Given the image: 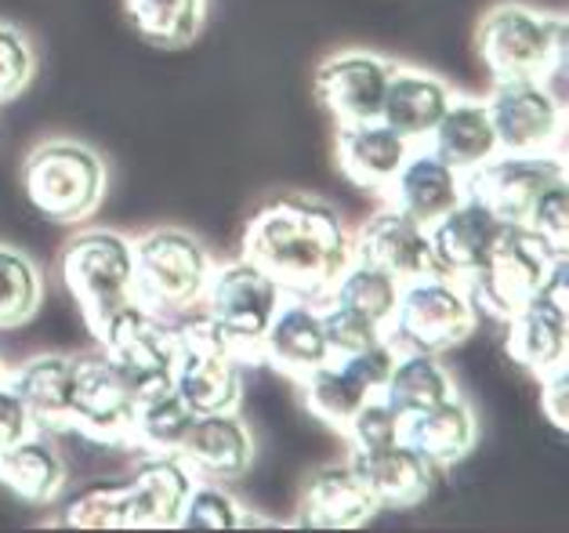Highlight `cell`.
Returning a JSON list of instances; mask_svg holds the SVG:
<instances>
[{
  "label": "cell",
  "instance_id": "1",
  "mask_svg": "<svg viewBox=\"0 0 569 533\" xmlns=\"http://www.w3.org/2000/svg\"><path fill=\"white\" fill-rule=\"evenodd\" d=\"M240 258L266 269L287 298L327 302L330 287L356 258L352 226L316 193H280L247 218Z\"/></svg>",
  "mask_w": 569,
  "mask_h": 533
},
{
  "label": "cell",
  "instance_id": "2",
  "mask_svg": "<svg viewBox=\"0 0 569 533\" xmlns=\"http://www.w3.org/2000/svg\"><path fill=\"white\" fill-rule=\"evenodd\" d=\"M476 48L490 80H551L566 66L569 26L559 11L505 0L479 19Z\"/></svg>",
  "mask_w": 569,
  "mask_h": 533
},
{
  "label": "cell",
  "instance_id": "3",
  "mask_svg": "<svg viewBox=\"0 0 569 533\" xmlns=\"http://www.w3.org/2000/svg\"><path fill=\"white\" fill-rule=\"evenodd\" d=\"M22 189L48 221L84 226L106 200L109 164L80 138H44L26 152Z\"/></svg>",
  "mask_w": 569,
  "mask_h": 533
},
{
  "label": "cell",
  "instance_id": "4",
  "mask_svg": "<svg viewBox=\"0 0 569 533\" xmlns=\"http://www.w3.org/2000/svg\"><path fill=\"white\" fill-rule=\"evenodd\" d=\"M134 244V302L149 313L182 319L197 313L207 290V279L214 273V255L200 236L178 226H157L142 236H131Z\"/></svg>",
  "mask_w": 569,
  "mask_h": 533
},
{
  "label": "cell",
  "instance_id": "5",
  "mask_svg": "<svg viewBox=\"0 0 569 533\" xmlns=\"http://www.w3.org/2000/svg\"><path fill=\"white\" fill-rule=\"evenodd\" d=\"M59 279L84 316V327H102L134 302V244L106 226H80L59 250Z\"/></svg>",
  "mask_w": 569,
  "mask_h": 533
},
{
  "label": "cell",
  "instance_id": "6",
  "mask_svg": "<svg viewBox=\"0 0 569 533\" xmlns=\"http://www.w3.org/2000/svg\"><path fill=\"white\" fill-rule=\"evenodd\" d=\"M566 255L569 247L540 236L526 221H508L493 255L486 258V265L476 276L465 279V290L479 316H490L497 324H505L522 305H530L537 298L551 265Z\"/></svg>",
  "mask_w": 569,
  "mask_h": 533
},
{
  "label": "cell",
  "instance_id": "7",
  "mask_svg": "<svg viewBox=\"0 0 569 533\" xmlns=\"http://www.w3.org/2000/svg\"><path fill=\"white\" fill-rule=\"evenodd\" d=\"M251 367L211 319L189 313L174 319V392L197 414L240 411L243 371Z\"/></svg>",
  "mask_w": 569,
  "mask_h": 533
},
{
  "label": "cell",
  "instance_id": "8",
  "mask_svg": "<svg viewBox=\"0 0 569 533\" xmlns=\"http://www.w3.org/2000/svg\"><path fill=\"white\" fill-rule=\"evenodd\" d=\"M476 327H479V313L471 305L465 284L436 273L402 284L388 338L402 353L447 356L453 348H461L476 334Z\"/></svg>",
  "mask_w": 569,
  "mask_h": 533
},
{
  "label": "cell",
  "instance_id": "9",
  "mask_svg": "<svg viewBox=\"0 0 569 533\" xmlns=\"http://www.w3.org/2000/svg\"><path fill=\"white\" fill-rule=\"evenodd\" d=\"M283 298V287L266 269L236 255L229 261H214V273L207 279L197 313L211 319L247 363H258L261 338H266Z\"/></svg>",
  "mask_w": 569,
  "mask_h": 533
},
{
  "label": "cell",
  "instance_id": "10",
  "mask_svg": "<svg viewBox=\"0 0 569 533\" xmlns=\"http://www.w3.org/2000/svg\"><path fill=\"white\" fill-rule=\"evenodd\" d=\"M486 109L501 152L548 157L566 149V106L548 80H493Z\"/></svg>",
  "mask_w": 569,
  "mask_h": 533
},
{
  "label": "cell",
  "instance_id": "11",
  "mask_svg": "<svg viewBox=\"0 0 569 533\" xmlns=\"http://www.w3.org/2000/svg\"><path fill=\"white\" fill-rule=\"evenodd\" d=\"M99 348L134 382L138 396L171 388L174 382V319L128 302L91 330Z\"/></svg>",
  "mask_w": 569,
  "mask_h": 533
},
{
  "label": "cell",
  "instance_id": "12",
  "mask_svg": "<svg viewBox=\"0 0 569 533\" xmlns=\"http://www.w3.org/2000/svg\"><path fill=\"white\" fill-rule=\"evenodd\" d=\"M73 374V432H80L91 443L106 446H128L134 411H138V388L102 348L80 353Z\"/></svg>",
  "mask_w": 569,
  "mask_h": 533
},
{
  "label": "cell",
  "instance_id": "13",
  "mask_svg": "<svg viewBox=\"0 0 569 533\" xmlns=\"http://www.w3.org/2000/svg\"><path fill=\"white\" fill-rule=\"evenodd\" d=\"M396 66L399 62L367 48L335 51L316 66L312 95H316V102L335 117V124L381 120L385 91H388V80L396 73Z\"/></svg>",
  "mask_w": 569,
  "mask_h": 533
},
{
  "label": "cell",
  "instance_id": "14",
  "mask_svg": "<svg viewBox=\"0 0 569 533\" xmlns=\"http://www.w3.org/2000/svg\"><path fill=\"white\" fill-rule=\"evenodd\" d=\"M555 181H569L566 152H548V157H511L497 152L493 160L479 164L465 175V196L479 200L493 210L501 221H526L533 200Z\"/></svg>",
  "mask_w": 569,
  "mask_h": 533
},
{
  "label": "cell",
  "instance_id": "15",
  "mask_svg": "<svg viewBox=\"0 0 569 533\" xmlns=\"http://www.w3.org/2000/svg\"><path fill=\"white\" fill-rule=\"evenodd\" d=\"M352 250H356V258L378 265L388 276H396L399 284L439 273L432 240H428V226L399 215V210L388 204H381V210H373L363 226L352 229Z\"/></svg>",
  "mask_w": 569,
  "mask_h": 533
},
{
  "label": "cell",
  "instance_id": "16",
  "mask_svg": "<svg viewBox=\"0 0 569 533\" xmlns=\"http://www.w3.org/2000/svg\"><path fill=\"white\" fill-rule=\"evenodd\" d=\"M178 457L192 468L197 480L240 483L254 468L258 443L251 425L240 417V411H214V414H197L189 436L178 446Z\"/></svg>",
  "mask_w": 569,
  "mask_h": 533
},
{
  "label": "cell",
  "instance_id": "17",
  "mask_svg": "<svg viewBox=\"0 0 569 533\" xmlns=\"http://www.w3.org/2000/svg\"><path fill=\"white\" fill-rule=\"evenodd\" d=\"M197 475L178 454H142L123 483L128 530H178Z\"/></svg>",
  "mask_w": 569,
  "mask_h": 533
},
{
  "label": "cell",
  "instance_id": "18",
  "mask_svg": "<svg viewBox=\"0 0 569 533\" xmlns=\"http://www.w3.org/2000/svg\"><path fill=\"white\" fill-rule=\"evenodd\" d=\"M378 501L370 497L367 483L349 465V457L338 465L316 468L305 480L295 509V526L305 530H363L378 515Z\"/></svg>",
  "mask_w": 569,
  "mask_h": 533
},
{
  "label": "cell",
  "instance_id": "19",
  "mask_svg": "<svg viewBox=\"0 0 569 533\" xmlns=\"http://www.w3.org/2000/svg\"><path fill=\"white\" fill-rule=\"evenodd\" d=\"M413 149L418 146L388 128L385 120L338 124V138H335L338 171L345 181H352L363 193L385 196V189L396 181V175L410 160Z\"/></svg>",
  "mask_w": 569,
  "mask_h": 533
},
{
  "label": "cell",
  "instance_id": "20",
  "mask_svg": "<svg viewBox=\"0 0 569 533\" xmlns=\"http://www.w3.org/2000/svg\"><path fill=\"white\" fill-rule=\"evenodd\" d=\"M73 374L77 359L69 353H37L19 367L4 371V385L22 399L30 421L44 436L73 432Z\"/></svg>",
  "mask_w": 569,
  "mask_h": 533
},
{
  "label": "cell",
  "instance_id": "21",
  "mask_svg": "<svg viewBox=\"0 0 569 533\" xmlns=\"http://www.w3.org/2000/svg\"><path fill=\"white\" fill-rule=\"evenodd\" d=\"M505 226L508 221L497 218L493 210H486L479 200L465 196L450 215H442L439 221L428 226V240H432L439 276L461 279V284L476 276L486 265V258L493 255Z\"/></svg>",
  "mask_w": 569,
  "mask_h": 533
},
{
  "label": "cell",
  "instance_id": "22",
  "mask_svg": "<svg viewBox=\"0 0 569 533\" xmlns=\"http://www.w3.org/2000/svg\"><path fill=\"white\" fill-rule=\"evenodd\" d=\"M349 465L359 472V480L367 483L370 497L378 501V509H418V504L436 490L439 468L428 461L418 446H410L407 440H399L381 451H363L349 454Z\"/></svg>",
  "mask_w": 569,
  "mask_h": 533
},
{
  "label": "cell",
  "instance_id": "23",
  "mask_svg": "<svg viewBox=\"0 0 569 533\" xmlns=\"http://www.w3.org/2000/svg\"><path fill=\"white\" fill-rule=\"evenodd\" d=\"M505 356L537 382L569 367V308L537 294L530 305L505 319Z\"/></svg>",
  "mask_w": 569,
  "mask_h": 533
},
{
  "label": "cell",
  "instance_id": "24",
  "mask_svg": "<svg viewBox=\"0 0 569 533\" xmlns=\"http://www.w3.org/2000/svg\"><path fill=\"white\" fill-rule=\"evenodd\" d=\"M327 359H330V345L323 334L319 302L283 298V305L276 308L272 324L266 330V338H261L258 363H269L272 371H280L290 382H298L301 374L323 367Z\"/></svg>",
  "mask_w": 569,
  "mask_h": 533
},
{
  "label": "cell",
  "instance_id": "25",
  "mask_svg": "<svg viewBox=\"0 0 569 533\" xmlns=\"http://www.w3.org/2000/svg\"><path fill=\"white\" fill-rule=\"evenodd\" d=\"M381 200L396 207L399 215L421 221V226H432V221L450 215L465 200V175L442 157H436L428 146H418Z\"/></svg>",
  "mask_w": 569,
  "mask_h": 533
},
{
  "label": "cell",
  "instance_id": "26",
  "mask_svg": "<svg viewBox=\"0 0 569 533\" xmlns=\"http://www.w3.org/2000/svg\"><path fill=\"white\" fill-rule=\"evenodd\" d=\"M453 88L442 77L428 73V69L413 66H396L392 80H388L381 120L402 138H410L413 146H425L428 135L439 124V117L447 113V106L453 102Z\"/></svg>",
  "mask_w": 569,
  "mask_h": 533
},
{
  "label": "cell",
  "instance_id": "27",
  "mask_svg": "<svg viewBox=\"0 0 569 533\" xmlns=\"http://www.w3.org/2000/svg\"><path fill=\"white\" fill-rule=\"evenodd\" d=\"M69 483V468L62 454L48 443L44 432H30L26 440L0 451V486L11 497L33 509H51Z\"/></svg>",
  "mask_w": 569,
  "mask_h": 533
},
{
  "label": "cell",
  "instance_id": "28",
  "mask_svg": "<svg viewBox=\"0 0 569 533\" xmlns=\"http://www.w3.org/2000/svg\"><path fill=\"white\" fill-rule=\"evenodd\" d=\"M428 149L442 157L450 167H457L461 175L476 171L479 164L493 160L501 146H497L493 135V120L490 109H486V98H471V95H453V102L447 106V113L439 117V124L428 135Z\"/></svg>",
  "mask_w": 569,
  "mask_h": 533
},
{
  "label": "cell",
  "instance_id": "29",
  "mask_svg": "<svg viewBox=\"0 0 569 533\" xmlns=\"http://www.w3.org/2000/svg\"><path fill=\"white\" fill-rule=\"evenodd\" d=\"M402 440H407L410 446H418V451L442 472V468L461 465V461L476 451L479 417H476V411H471V403L461 399V392H457L453 399L432 406V411H421V414L407 417V425H402Z\"/></svg>",
  "mask_w": 569,
  "mask_h": 533
},
{
  "label": "cell",
  "instance_id": "30",
  "mask_svg": "<svg viewBox=\"0 0 569 533\" xmlns=\"http://www.w3.org/2000/svg\"><path fill=\"white\" fill-rule=\"evenodd\" d=\"M381 396L396 406L402 421L432 411V406L447 403L457 396V377L442 363V356L432 353H402L396 356V367L388 374V382L381 388Z\"/></svg>",
  "mask_w": 569,
  "mask_h": 533
},
{
  "label": "cell",
  "instance_id": "31",
  "mask_svg": "<svg viewBox=\"0 0 569 533\" xmlns=\"http://www.w3.org/2000/svg\"><path fill=\"white\" fill-rule=\"evenodd\" d=\"M295 385H298V396H301L305 411H309L316 421H323V425L338 428V432L349 425V417L373 396V392L359 382L341 359H327L323 367L301 374Z\"/></svg>",
  "mask_w": 569,
  "mask_h": 533
},
{
  "label": "cell",
  "instance_id": "32",
  "mask_svg": "<svg viewBox=\"0 0 569 533\" xmlns=\"http://www.w3.org/2000/svg\"><path fill=\"white\" fill-rule=\"evenodd\" d=\"M192 421H197V411L178 396L174 385L149 392V396L138 399L128 446H134L138 454H178Z\"/></svg>",
  "mask_w": 569,
  "mask_h": 533
},
{
  "label": "cell",
  "instance_id": "33",
  "mask_svg": "<svg viewBox=\"0 0 569 533\" xmlns=\"http://www.w3.org/2000/svg\"><path fill=\"white\" fill-rule=\"evenodd\" d=\"M123 8L152 48H189L207 22V0H123Z\"/></svg>",
  "mask_w": 569,
  "mask_h": 533
},
{
  "label": "cell",
  "instance_id": "34",
  "mask_svg": "<svg viewBox=\"0 0 569 533\" xmlns=\"http://www.w3.org/2000/svg\"><path fill=\"white\" fill-rule=\"evenodd\" d=\"M399 290L402 284L396 276H388L378 265H370L363 258H352L349 269L338 276V284L330 287L327 302H338L352 313L367 316L370 324L378 327H392V316H396V305H399Z\"/></svg>",
  "mask_w": 569,
  "mask_h": 533
},
{
  "label": "cell",
  "instance_id": "35",
  "mask_svg": "<svg viewBox=\"0 0 569 533\" xmlns=\"http://www.w3.org/2000/svg\"><path fill=\"white\" fill-rule=\"evenodd\" d=\"M44 305V269L26 250L0 244V330L22 327Z\"/></svg>",
  "mask_w": 569,
  "mask_h": 533
},
{
  "label": "cell",
  "instance_id": "36",
  "mask_svg": "<svg viewBox=\"0 0 569 533\" xmlns=\"http://www.w3.org/2000/svg\"><path fill=\"white\" fill-rule=\"evenodd\" d=\"M178 526L182 530H243V526H258V519H251V512L243 509V501L232 494L229 483L197 480Z\"/></svg>",
  "mask_w": 569,
  "mask_h": 533
},
{
  "label": "cell",
  "instance_id": "37",
  "mask_svg": "<svg viewBox=\"0 0 569 533\" xmlns=\"http://www.w3.org/2000/svg\"><path fill=\"white\" fill-rule=\"evenodd\" d=\"M54 523L69 530H128L123 486H88L62 504Z\"/></svg>",
  "mask_w": 569,
  "mask_h": 533
},
{
  "label": "cell",
  "instance_id": "38",
  "mask_svg": "<svg viewBox=\"0 0 569 533\" xmlns=\"http://www.w3.org/2000/svg\"><path fill=\"white\" fill-rule=\"evenodd\" d=\"M402 414L396 411L385 396H370L359 411L349 417V425L341 428L345 443H349V454H363V451H381V446H392L402 440Z\"/></svg>",
  "mask_w": 569,
  "mask_h": 533
},
{
  "label": "cell",
  "instance_id": "39",
  "mask_svg": "<svg viewBox=\"0 0 569 533\" xmlns=\"http://www.w3.org/2000/svg\"><path fill=\"white\" fill-rule=\"evenodd\" d=\"M37 77V51L19 26L0 19V106L16 102Z\"/></svg>",
  "mask_w": 569,
  "mask_h": 533
},
{
  "label": "cell",
  "instance_id": "40",
  "mask_svg": "<svg viewBox=\"0 0 569 533\" xmlns=\"http://www.w3.org/2000/svg\"><path fill=\"white\" fill-rule=\"evenodd\" d=\"M319 313H323V334H327V345H330V359L363 353V348L388 338L385 327L370 324L367 316H359L338 302H319Z\"/></svg>",
  "mask_w": 569,
  "mask_h": 533
},
{
  "label": "cell",
  "instance_id": "41",
  "mask_svg": "<svg viewBox=\"0 0 569 533\" xmlns=\"http://www.w3.org/2000/svg\"><path fill=\"white\" fill-rule=\"evenodd\" d=\"M526 226L555 244L569 247V181H555L551 189L537 196L530 215H526Z\"/></svg>",
  "mask_w": 569,
  "mask_h": 533
},
{
  "label": "cell",
  "instance_id": "42",
  "mask_svg": "<svg viewBox=\"0 0 569 533\" xmlns=\"http://www.w3.org/2000/svg\"><path fill=\"white\" fill-rule=\"evenodd\" d=\"M540 414L548 425L569 432V367L540 377Z\"/></svg>",
  "mask_w": 569,
  "mask_h": 533
},
{
  "label": "cell",
  "instance_id": "43",
  "mask_svg": "<svg viewBox=\"0 0 569 533\" xmlns=\"http://www.w3.org/2000/svg\"><path fill=\"white\" fill-rule=\"evenodd\" d=\"M30 432H37L33 421H30V411H26L22 399L11 392V385L0 382V451L11 446V443L26 440Z\"/></svg>",
  "mask_w": 569,
  "mask_h": 533
},
{
  "label": "cell",
  "instance_id": "44",
  "mask_svg": "<svg viewBox=\"0 0 569 533\" xmlns=\"http://www.w3.org/2000/svg\"><path fill=\"white\" fill-rule=\"evenodd\" d=\"M4 371H8V367H4V363H0V382H4Z\"/></svg>",
  "mask_w": 569,
  "mask_h": 533
}]
</instances>
